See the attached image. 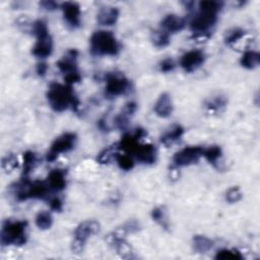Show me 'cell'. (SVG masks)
<instances>
[{"instance_id": "cell-15", "label": "cell", "mask_w": 260, "mask_h": 260, "mask_svg": "<svg viewBox=\"0 0 260 260\" xmlns=\"http://www.w3.org/2000/svg\"><path fill=\"white\" fill-rule=\"evenodd\" d=\"M162 30L168 34H175L181 32L186 27V19L177 14L171 13L164 17L161 22Z\"/></svg>"}, {"instance_id": "cell-32", "label": "cell", "mask_w": 260, "mask_h": 260, "mask_svg": "<svg viewBox=\"0 0 260 260\" xmlns=\"http://www.w3.org/2000/svg\"><path fill=\"white\" fill-rule=\"evenodd\" d=\"M1 167L6 173L12 172L14 169L18 167V160L14 154L6 155L1 162Z\"/></svg>"}, {"instance_id": "cell-27", "label": "cell", "mask_w": 260, "mask_h": 260, "mask_svg": "<svg viewBox=\"0 0 260 260\" xmlns=\"http://www.w3.org/2000/svg\"><path fill=\"white\" fill-rule=\"evenodd\" d=\"M36 226L40 230H48L53 225V217L49 211H40L36 217Z\"/></svg>"}, {"instance_id": "cell-10", "label": "cell", "mask_w": 260, "mask_h": 260, "mask_svg": "<svg viewBox=\"0 0 260 260\" xmlns=\"http://www.w3.org/2000/svg\"><path fill=\"white\" fill-rule=\"evenodd\" d=\"M202 147H188L177 152L173 157V163L176 167H186L196 164L202 157Z\"/></svg>"}, {"instance_id": "cell-5", "label": "cell", "mask_w": 260, "mask_h": 260, "mask_svg": "<svg viewBox=\"0 0 260 260\" xmlns=\"http://www.w3.org/2000/svg\"><path fill=\"white\" fill-rule=\"evenodd\" d=\"M100 224L94 220H88L81 223L74 233V241L72 243V250L74 253H82L85 249L86 243L90 236L99 233Z\"/></svg>"}, {"instance_id": "cell-1", "label": "cell", "mask_w": 260, "mask_h": 260, "mask_svg": "<svg viewBox=\"0 0 260 260\" xmlns=\"http://www.w3.org/2000/svg\"><path fill=\"white\" fill-rule=\"evenodd\" d=\"M47 100L53 111L61 113L72 108L75 112H79L81 102L73 89L72 86L52 83L47 91Z\"/></svg>"}, {"instance_id": "cell-40", "label": "cell", "mask_w": 260, "mask_h": 260, "mask_svg": "<svg viewBox=\"0 0 260 260\" xmlns=\"http://www.w3.org/2000/svg\"><path fill=\"white\" fill-rule=\"evenodd\" d=\"M121 228H122V230H123L126 234L135 233V232H137V231L139 230V224H138L136 221L132 220V221H129V222L125 223Z\"/></svg>"}, {"instance_id": "cell-23", "label": "cell", "mask_w": 260, "mask_h": 260, "mask_svg": "<svg viewBox=\"0 0 260 260\" xmlns=\"http://www.w3.org/2000/svg\"><path fill=\"white\" fill-rule=\"evenodd\" d=\"M259 63H260V55L258 52L253 50L246 51L240 59V64L242 65V67L246 69H254L259 65Z\"/></svg>"}, {"instance_id": "cell-3", "label": "cell", "mask_w": 260, "mask_h": 260, "mask_svg": "<svg viewBox=\"0 0 260 260\" xmlns=\"http://www.w3.org/2000/svg\"><path fill=\"white\" fill-rule=\"evenodd\" d=\"M89 44L90 53L94 56H115L121 48L115 35L104 30L94 32L89 39Z\"/></svg>"}, {"instance_id": "cell-21", "label": "cell", "mask_w": 260, "mask_h": 260, "mask_svg": "<svg viewBox=\"0 0 260 260\" xmlns=\"http://www.w3.org/2000/svg\"><path fill=\"white\" fill-rule=\"evenodd\" d=\"M184 134V128L181 125H174L161 136V143L165 146H170L179 140Z\"/></svg>"}, {"instance_id": "cell-4", "label": "cell", "mask_w": 260, "mask_h": 260, "mask_svg": "<svg viewBox=\"0 0 260 260\" xmlns=\"http://www.w3.org/2000/svg\"><path fill=\"white\" fill-rule=\"evenodd\" d=\"M27 221L6 220L2 224L0 241L3 246H22L27 243L28 235Z\"/></svg>"}, {"instance_id": "cell-43", "label": "cell", "mask_w": 260, "mask_h": 260, "mask_svg": "<svg viewBox=\"0 0 260 260\" xmlns=\"http://www.w3.org/2000/svg\"><path fill=\"white\" fill-rule=\"evenodd\" d=\"M36 72L39 77H45L47 72H48V65H47V63H45V62L38 63V65L36 67Z\"/></svg>"}, {"instance_id": "cell-39", "label": "cell", "mask_w": 260, "mask_h": 260, "mask_svg": "<svg viewBox=\"0 0 260 260\" xmlns=\"http://www.w3.org/2000/svg\"><path fill=\"white\" fill-rule=\"evenodd\" d=\"M64 81H65L66 85L73 86V85L78 84V83H80L82 81V76H81L80 72L78 70V72H75V73H72V74L64 76Z\"/></svg>"}, {"instance_id": "cell-24", "label": "cell", "mask_w": 260, "mask_h": 260, "mask_svg": "<svg viewBox=\"0 0 260 260\" xmlns=\"http://www.w3.org/2000/svg\"><path fill=\"white\" fill-rule=\"evenodd\" d=\"M214 247V241L202 235H196L193 237V248L198 253H206Z\"/></svg>"}, {"instance_id": "cell-20", "label": "cell", "mask_w": 260, "mask_h": 260, "mask_svg": "<svg viewBox=\"0 0 260 260\" xmlns=\"http://www.w3.org/2000/svg\"><path fill=\"white\" fill-rule=\"evenodd\" d=\"M133 156H135L137 161L140 163L146 165H152L157 161V150L151 144H140Z\"/></svg>"}, {"instance_id": "cell-30", "label": "cell", "mask_w": 260, "mask_h": 260, "mask_svg": "<svg viewBox=\"0 0 260 260\" xmlns=\"http://www.w3.org/2000/svg\"><path fill=\"white\" fill-rule=\"evenodd\" d=\"M215 259L218 260H243L244 257L238 250L222 249L217 252Z\"/></svg>"}, {"instance_id": "cell-9", "label": "cell", "mask_w": 260, "mask_h": 260, "mask_svg": "<svg viewBox=\"0 0 260 260\" xmlns=\"http://www.w3.org/2000/svg\"><path fill=\"white\" fill-rule=\"evenodd\" d=\"M218 21V14L199 10L190 22V29L193 34H210L209 30Z\"/></svg>"}, {"instance_id": "cell-17", "label": "cell", "mask_w": 260, "mask_h": 260, "mask_svg": "<svg viewBox=\"0 0 260 260\" xmlns=\"http://www.w3.org/2000/svg\"><path fill=\"white\" fill-rule=\"evenodd\" d=\"M119 9L114 6H104L101 7L98 14L97 20L101 26L110 27L115 25L118 18H119Z\"/></svg>"}, {"instance_id": "cell-22", "label": "cell", "mask_w": 260, "mask_h": 260, "mask_svg": "<svg viewBox=\"0 0 260 260\" xmlns=\"http://www.w3.org/2000/svg\"><path fill=\"white\" fill-rule=\"evenodd\" d=\"M38 162L37 155L32 152L28 151L23 154V169H22V178H29V175L36 167Z\"/></svg>"}, {"instance_id": "cell-14", "label": "cell", "mask_w": 260, "mask_h": 260, "mask_svg": "<svg viewBox=\"0 0 260 260\" xmlns=\"http://www.w3.org/2000/svg\"><path fill=\"white\" fill-rule=\"evenodd\" d=\"M53 51V42L50 35L37 38V42L32 49V54L40 59L49 57Z\"/></svg>"}, {"instance_id": "cell-16", "label": "cell", "mask_w": 260, "mask_h": 260, "mask_svg": "<svg viewBox=\"0 0 260 260\" xmlns=\"http://www.w3.org/2000/svg\"><path fill=\"white\" fill-rule=\"evenodd\" d=\"M155 113L161 118H168L173 113V103L171 96L168 92H163L157 100L155 107Z\"/></svg>"}, {"instance_id": "cell-7", "label": "cell", "mask_w": 260, "mask_h": 260, "mask_svg": "<svg viewBox=\"0 0 260 260\" xmlns=\"http://www.w3.org/2000/svg\"><path fill=\"white\" fill-rule=\"evenodd\" d=\"M77 138V134L74 132H65L57 137L52 143L49 152L46 155L47 162H53L60 154L72 151L76 146Z\"/></svg>"}, {"instance_id": "cell-41", "label": "cell", "mask_w": 260, "mask_h": 260, "mask_svg": "<svg viewBox=\"0 0 260 260\" xmlns=\"http://www.w3.org/2000/svg\"><path fill=\"white\" fill-rule=\"evenodd\" d=\"M49 204H50V208L52 210H55V211H61L62 210L63 203H62V200L59 197H54V198L50 199Z\"/></svg>"}, {"instance_id": "cell-19", "label": "cell", "mask_w": 260, "mask_h": 260, "mask_svg": "<svg viewBox=\"0 0 260 260\" xmlns=\"http://www.w3.org/2000/svg\"><path fill=\"white\" fill-rule=\"evenodd\" d=\"M46 181L51 191H62L66 187V172L62 169H54L49 173Z\"/></svg>"}, {"instance_id": "cell-26", "label": "cell", "mask_w": 260, "mask_h": 260, "mask_svg": "<svg viewBox=\"0 0 260 260\" xmlns=\"http://www.w3.org/2000/svg\"><path fill=\"white\" fill-rule=\"evenodd\" d=\"M153 220L158 223L165 230L169 229V221L167 220V212L164 206H158L152 211Z\"/></svg>"}, {"instance_id": "cell-13", "label": "cell", "mask_w": 260, "mask_h": 260, "mask_svg": "<svg viewBox=\"0 0 260 260\" xmlns=\"http://www.w3.org/2000/svg\"><path fill=\"white\" fill-rule=\"evenodd\" d=\"M79 57V51L76 49H70L67 51V53L56 63L60 73H62L64 76L69 75L72 73L78 72V66H77V60Z\"/></svg>"}, {"instance_id": "cell-11", "label": "cell", "mask_w": 260, "mask_h": 260, "mask_svg": "<svg viewBox=\"0 0 260 260\" xmlns=\"http://www.w3.org/2000/svg\"><path fill=\"white\" fill-rule=\"evenodd\" d=\"M205 60V54L200 50H191L182 55L180 65L184 72L190 74L198 69Z\"/></svg>"}, {"instance_id": "cell-31", "label": "cell", "mask_w": 260, "mask_h": 260, "mask_svg": "<svg viewBox=\"0 0 260 260\" xmlns=\"http://www.w3.org/2000/svg\"><path fill=\"white\" fill-rule=\"evenodd\" d=\"M227 105V99L223 96H218L208 100L205 104V107L210 112H219Z\"/></svg>"}, {"instance_id": "cell-28", "label": "cell", "mask_w": 260, "mask_h": 260, "mask_svg": "<svg viewBox=\"0 0 260 260\" xmlns=\"http://www.w3.org/2000/svg\"><path fill=\"white\" fill-rule=\"evenodd\" d=\"M152 41L157 48H165V47H167L171 42L170 34L163 30L156 31L152 35Z\"/></svg>"}, {"instance_id": "cell-8", "label": "cell", "mask_w": 260, "mask_h": 260, "mask_svg": "<svg viewBox=\"0 0 260 260\" xmlns=\"http://www.w3.org/2000/svg\"><path fill=\"white\" fill-rule=\"evenodd\" d=\"M125 236L126 234L124 233V231L120 228H118L116 231L112 232L107 236V242L110 246L113 247V249L116 250V252L120 255V257L130 259L134 256L131 246L125 240Z\"/></svg>"}, {"instance_id": "cell-35", "label": "cell", "mask_w": 260, "mask_h": 260, "mask_svg": "<svg viewBox=\"0 0 260 260\" xmlns=\"http://www.w3.org/2000/svg\"><path fill=\"white\" fill-rule=\"evenodd\" d=\"M116 161L118 163V166H119L120 169H122L124 171H130L134 168V161L127 154H125V155L117 154Z\"/></svg>"}, {"instance_id": "cell-37", "label": "cell", "mask_w": 260, "mask_h": 260, "mask_svg": "<svg viewBox=\"0 0 260 260\" xmlns=\"http://www.w3.org/2000/svg\"><path fill=\"white\" fill-rule=\"evenodd\" d=\"M242 198V192L239 187H232L230 188L228 192L226 193V200L229 203H236L240 201Z\"/></svg>"}, {"instance_id": "cell-29", "label": "cell", "mask_w": 260, "mask_h": 260, "mask_svg": "<svg viewBox=\"0 0 260 260\" xmlns=\"http://www.w3.org/2000/svg\"><path fill=\"white\" fill-rule=\"evenodd\" d=\"M117 150H119V149H118V144H114V145L108 147L107 149L103 150L97 157L98 163H100L102 165L109 164L112 161L113 158L116 159V156H117L116 151Z\"/></svg>"}, {"instance_id": "cell-6", "label": "cell", "mask_w": 260, "mask_h": 260, "mask_svg": "<svg viewBox=\"0 0 260 260\" xmlns=\"http://www.w3.org/2000/svg\"><path fill=\"white\" fill-rule=\"evenodd\" d=\"M106 79V93L108 97H118L129 91L131 84L129 80L121 73H108Z\"/></svg>"}, {"instance_id": "cell-18", "label": "cell", "mask_w": 260, "mask_h": 260, "mask_svg": "<svg viewBox=\"0 0 260 260\" xmlns=\"http://www.w3.org/2000/svg\"><path fill=\"white\" fill-rule=\"evenodd\" d=\"M137 109V105L135 102H128L124 105L121 112L118 114L115 118V125L118 129L124 130L128 126L130 118L133 116Z\"/></svg>"}, {"instance_id": "cell-25", "label": "cell", "mask_w": 260, "mask_h": 260, "mask_svg": "<svg viewBox=\"0 0 260 260\" xmlns=\"http://www.w3.org/2000/svg\"><path fill=\"white\" fill-rule=\"evenodd\" d=\"M202 157H204L208 163L216 166L218 161L222 157V149L219 146H211L208 148H203Z\"/></svg>"}, {"instance_id": "cell-2", "label": "cell", "mask_w": 260, "mask_h": 260, "mask_svg": "<svg viewBox=\"0 0 260 260\" xmlns=\"http://www.w3.org/2000/svg\"><path fill=\"white\" fill-rule=\"evenodd\" d=\"M11 187L16 199L19 201L28 199H47L51 192V189L46 180L31 182L29 178H21L19 182Z\"/></svg>"}, {"instance_id": "cell-33", "label": "cell", "mask_w": 260, "mask_h": 260, "mask_svg": "<svg viewBox=\"0 0 260 260\" xmlns=\"http://www.w3.org/2000/svg\"><path fill=\"white\" fill-rule=\"evenodd\" d=\"M199 10L201 11H206V12H211V13H217L221 11L223 7V2L220 1H200L198 3Z\"/></svg>"}, {"instance_id": "cell-36", "label": "cell", "mask_w": 260, "mask_h": 260, "mask_svg": "<svg viewBox=\"0 0 260 260\" xmlns=\"http://www.w3.org/2000/svg\"><path fill=\"white\" fill-rule=\"evenodd\" d=\"M32 31H33V34H34L37 38L50 35V34H49L48 26H47L46 21H44L43 19H38V20H36V21L33 23Z\"/></svg>"}, {"instance_id": "cell-38", "label": "cell", "mask_w": 260, "mask_h": 260, "mask_svg": "<svg viewBox=\"0 0 260 260\" xmlns=\"http://www.w3.org/2000/svg\"><path fill=\"white\" fill-rule=\"evenodd\" d=\"M175 66H176V64H175L174 60L171 58H167L160 63V70L162 73H165V74L171 73L174 70Z\"/></svg>"}, {"instance_id": "cell-12", "label": "cell", "mask_w": 260, "mask_h": 260, "mask_svg": "<svg viewBox=\"0 0 260 260\" xmlns=\"http://www.w3.org/2000/svg\"><path fill=\"white\" fill-rule=\"evenodd\" d=\"M60 7L63 11V16L65 21L67 22V25L73 29L79 28L81 26V16H82L81 6L77 2L66 1L61 3Z\"/></svg>"}, {"instance_id": "cell-34", "label": "cell", "mask_w": 260, "mask_h": 260, "mask_svg": "<svg viewBox=\"0 0 260 260\" xmlns=\"http://www.w3.org/2000/svg\"><path fill=\"white\" fill-rule=\"evenodd\" d=\"M246 35V32L240 28H235V29H232L231 31L228 32L226 38H225V41H226V44L227 45H234L235 43L239 42L244 36Z\"/></svg>"}, {"instance_id": "cell-42", "label": "cell", "mask_w": 260, "mask_h": 260, "mask_svg": "<svg viewBox=\"0 0 260 260\" xmlns=\"http://www.w3.org/2000/svg\"><path fill=\"white\" fill-rule=\"evenodd\" d=\"M40 6L46 10H54L59 6V4L55 1H51V0H49V1L47 0V1H41Z\"/></svg>"}]
</instances>
